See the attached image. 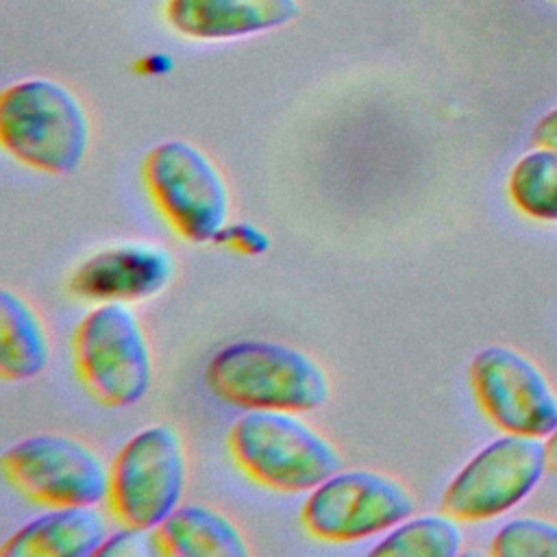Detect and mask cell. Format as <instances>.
I'll list each match as a JSON object with an SVG mask.
<instances>
[{
	"instance_id": "6da1fadb",
	"label": "cell",
	"mask_w": 557,
	"mask_h": 557,
	"mask_svg": "<svg viewBox=\"0 0 557 557\" xmlns=\"http://www.w3.org/2000/svg\"><path fill=\"white\" fill-rule=\"evenodd\" d=\"M207 387L239 409L315 411L331 398V379L309 352L270 339H239L205 368Z\"/></svg>"
},
{
	"instance_id": "7a4b0ae2",
	"label": "cell",
	"mask_w": 557,
	"mask_h": 557,
	"mask_svg": "<svg viewBox=\"0 0 557 557\" xmlns=\"http://www.w3.org/2000/svg\"><path fill=\"white\" fill-rule=\"evenodd\" d=\"M89 115L78 96L52 78H24L0 96V144L46 174L76 172L89 150Z\"/></svg>"
},
{
	"instance_id": "3957f363",
	"label": "cell",
	"mask_w": 557,
	"mask_h": 557,
	"mask_svg": "<svg viewBox=\"0 0 557 557\" xmlns=\"http://www.w3.org/2000/svg\"><path fill=\"white\" fill-rule=\"evenodd\" d=\"M235 463L274 492H311L342 470L335 444L296 411L248 409L226 437Z\"/></svg>"
},
{
	"instance_id": "277c9868",
	"label": "cell",
	"mask_w": 557,
	"mask_h": 557,
	"mask_svg": "<svg viewBox=\"0 0 557 557\" xmlns=\"http://www.w3.org/2000/svg\"><path fill=\"white\" fill-rule=\"evenodd\" d=\"M74 363L87 392L107 407L139 403L154 376L150 342L126 302H100L76 326Z\"/></svg>"
},
{
	"instance_id": "5b68a950",
	"label": "cell",
	"mask_w": 557,
	"mask_h": 557,
	"mask_svg": "<svg viewBox=\"0 0 557 557\" xmlns=\"http://www.w3.org/2000/svg\"><path fill=\"white\" fill-rule=\"evenodd\" d=\"M141 176L157 209L187 242H215L228 226L226 178L194 144L185 139L157 144L144 159Z\"/></svg>"
},
{
	"instance_id": "8992f818",
	"label": "cell",
	"mask_w": 557,
	"mask_h": 557,
	"mask_svg": "<svg viewBox=\"0 0 557 557\" xmlns=\"http://www.w3.org/2000/svg\"><path fill=\"white\" fill-rule=\"evenodd\" d=\"M187 453L181 433L152 424L135 433L115 455L109 479V505L124 527L154 531L183 500Z\"/></svg>"
},
{
	"instance_id": "52a82bcc",
	"label": "cell",
	"mask_w": 557,
	"mask_h": 557,
	"mask_svg": "<svg viewBox=\"0 0 557 557\" xmlns=\"http://www.w3.org/2000/svg\"><path fill=\"white\" fill-rule=\"evenodd\" d=\"M416 498L398 479L366 470H337L313 487L300 509L309 535L322 542H361L409 518Z\"/></svg>"
},
{
	"instance_id": "ba28073f",
	"label": "cell",
	"mask_w": 557,
	"mask_h": 557,
	"mask_svg": "<svg viewBox=\"0 0 557 557\" xmlns=\"http://www.w3.org/2000/svg\"><path fill=\"white\" fill-rule=\"evenodd\" d=\"M546 448L540 437L505 433L474 453L442 494V511L459 522H483L511 511L542 481Z\"/></svg>"
},
{
	"instance_id": "9c48e42d",
	"label": "cell",
	"mask_w": 557,
	"mask_h": 557,
	"mask_svg": "<svg viewBox=\"0 0 557 557\" xmlns=\"http://www.w3.org/2000/svg\"><path fill=\"white\" fill-rule=\"evenodd\" d=\"M11 485L48 507L100 505L109 496L111 466L85 442L63 433H37L2 453Z\"/></svg>"
},
{
	"instance_id": "30bf717a",
	"label": "cell",
	"mask_w": 557,
	"mask_h": 557,
	"mask_svg": "<svg viewBox=\"0 0 557 557\" xmlns=\"http://www.w3.org/2000/svg\"><path fill=\"white\" fill-rule=\"evenodd\" d=\"M468 374L481 411L500 431L542 440L557 429V396L544 372L520 350L485 346L472 357Z\"/></svg>"
},
{
	"instance_id": "8fae6325",
	"label": "cell",
	"mask_w": 557,
	"mask_h": 557,
	"mask_svg": "<svg viewBox=\"0 0 557 557\" xmlns=\"http://www.w3.org/2000/svg\"><path fill=\"white\" fill-rule=\"evenodd\" d=\"M172 255L150 242H122L89 255L72 274L70 292L89 302H137L161 294L174 278Z\"/></svg>"
},
{
	"instance_id": "7c38bea8",
	"label": "cell",
	"mask_w": 557,
	"mask_h": 557,
	"mask_svg": "<svg viewBox=\"0 0 557 557\" xmlns=\"http://www.w3.org/2000/svg\"><path fill=\"white\" fill-rule=\"evenodd\" d=\"M300 13L298 0H165L163 20L194 41H228L283 28Z\"/></svg>"
},
{
	"instance_id": "4fadbf2b",
	"label": "cell",
	"mask_w": 557,
	"mask_h": 557,
	"mask_svg": "<svg viewBox=\"0 0 557 557\" xmlns=\"http://www.w3.org/2000/svg\"><path fill=\"white\" fill-rule=\"evenodd\" d=\"M107 537V518L96 505L50 507L17 529L0 546V557H87Z\"/></svg>"
},
{
	"instance_id": "5bb4252c",
	"label": "cell",
	"mask_w": 557,
	"mask_h": 557,
	"mask_svg": "<svg viewBox=\"0 0 557 557\" xmlns=\"http://www.w3.org/2000/svg\"><path fill=\"white\" fill-rule=\"evenodd\" d=\"M161 555L246 557L250 546L242 529L220 509L202 503L178 505L157 529Z\"/></svg>"
},
{
	"instance_id": "9a60e30c",
	"label": "cell",
	"mask_w": 557,
	"mask_h": 557,
	"mask_svg": "<svg viewBox=\"0 0 557 557\" xmlns=\"http://www.w3.org/2000/svg\"><path fill=\"white\" fill-rule=\"evenodd\" d=\"M50 361V337L37 309L17 292L0 289V376L24 381Z\"/></svg>"
},
{
	"instance_id": "2e32d148",
	"label": "cell",
	"mask_w": 557,
	"mask_h": 557,
	"mask_svg": "<svg viewBox=\"0 0 557 557\" xmlns=\"http://www.w3.org/2000/svg\"><path fill=\"white\" fill-rule=\"evenodd\" d=\"M463 544L459 520L450 513L409 516L389 531L370 550L372 555L407 557H455Z\"/></svg>"
},
{
	"instance_id": "e0dca14e",
	"label": "cell",
	"mask_w": 557,
	"mask_h": 557,
	"mask_svg": "<svg viewBox=\"0 0 557 557\" xmlns=\"http://www.w3.org/2000/svg\"><path fill=\"white\" fill-rule=\"evenodd\" d=\"M507 191L524 215L557 222V152L537 148L522 154L509 172Z\"/></svg>"
},
{
	"instance_id": "ac0fdd59",
	"label": "cell",
	"mask_w": 557,
	"mask_h": 557,
	"mask_svg": "<svg viewBox=\"0 0 557 557\" xmlns=\"http://www.w3.org/2000/svg\"><path fill=\"white\" fill-rule=\"evenodd\" d=\"M490 553L498 557H557V524L540 518H513L494 533Z\"/></svg>"
},
{
	"instance_id": "d6986e66",
	"label": "cell",
	"mask_w": 557,
	"mask_h": 557,
	"mask_svg": "<svg viewBox=\"0 0 557 557\" xmlns=\"http://www.w3.org/2000/svg\"><path fill=\"white\" fill-rule=\"evenodd\" d=\"M96 555L104 557H146V555H161L154 531L124 527L122 531L109 535Z\"/></svg>"
},
{
	"instance_id": "ffe728a7",
	"label": "cell",
	"mask_w": 557,
	"mask_h": 557,
	"mask_svg": "<svg viewBox=\"0 0 557 557\" xmlns=\"http://www.w3.org/2000/svg\"><path fill=\"white\" fill-rule=\"evenodd\" d=\"M215 242H222V244H226L239 252H246V255H261L270 248L268 235L248 222L228 224Z\"/></svg>"
},
{
	"instance_id": "44dd1931",
	"label": "cell",
	"mask_w": 557,
	"mask_h": 557,
	"mask_svg": "<svg viewBox=\"0 0 557 557\" xmlns=\"http://www.w3.org/2000/svg\"><path fill=\"white\" fill-rule=\"evenodd\" d=\"M533 141L540 148H548L557 152V107L537 120L533 128Z\"/></svg>"
},
{
	"instance_id": "7402d4cb",
	"label": "cell",
	"mask_w": 557,
	"mask_h": 557,
	"mask_svg": "<svg viewBox=\"0 0 557 557\" xmlns=\"http://www.w3.org/2000/svg\"><path fill=\"white\" fill-rule=\"evenodd\" d=\"M544 448H546V463H548V470L557 472V429L546 437Z\"/></svg>"
}]
</instances>
